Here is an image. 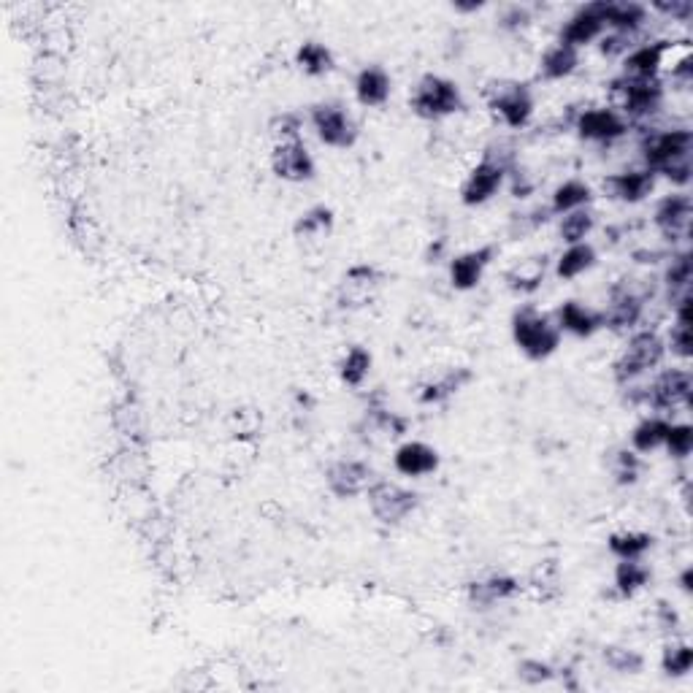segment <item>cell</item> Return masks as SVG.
I'll return each mask as SVG.
<instances>
[{
  "label": "cell",
  "mask_w": 693,
  "mask_h": 693,
  "mask_svg": "<svg viewBox=\"0 0 693 693\" xmlns=\"http://www.w3.org/2000/svg\"><path fill=\"white\" fill-rule=\"evenodd\" d=\"M615 87L620 90V114L629 120H650L664 109L666 87L658 79H650V82L620 79Z\"/></svg>",
  "instance_id": "11"
},
{
  "label": "cell",
  "mask_w": 693,
  "mask_h": 693,
  "mask_svg": "<svg viewBox=\"0 0 693 693\" xmlns=\"http://www.w3.org/2000/svg\"><path fill=\"white\" fill-rule=\"evenodd\" d=\"M309 122L315 128L317 139L331 149H350L358 141V122L352 120L350 111L339 103H317L309 111Z\"/></svg>",
  "instance_id": "9"
},
{
  "label": "cell",
  "mask_w": 693,
  "mask_h": 693,
  "mask_svg": "<svg viewBox=\"0 0 693 693\" xmlns=\"http://www.w3.org/2000/svg\"><path fill=\"white\" fill-rule=\"evenodd\" d=\"M604 30H607V25L601 19L599 0H596V3H588L583 9H577L572 17L566 19L564 25H561V33H558V41L569 44L574 49H583L588 44H593L596 38H601Z\"/></svg>",
  "instance_id": "19"
},
{
  "label": "cell",
  "mask_w": 693,
  "mask_h": 693,
  "mask_svg": "<svg viewBox=\"0 0 693 693\" xmlns=\"http://www.w3.org/2000/svg\"><path fill=\"white\" fill-rule=\"evenodd\" d=\"M693 133L688 128H669V130H650L639 141V155L645 168L653 174H661L664 168L691 160Z\"/></svg>",
  "instance_id": "5"
},
{
  "label": "cell",
  "mask_w": 693,
  "mask_h": 693,
  "mask_svg": "<svg viewBox=\"0 0 693 693\" xmlns=\"http://www.w3.org/2000/svg\"><path fill=\"white\" fill-rule=\"evenodd\" d=\"M374 482H377L374 466L358 458H342L325 469V485L336 499H355L361 493H369Z\"/></svg>",
  "instance_id": "12"
},
{
  "label": "cell",
  "mask_w": 693,
  "mask_h": 693,
  "mask_svg": "<svg viewBox=\"0 0 693 693\" xmlns=\"http://www.w3.org/2000/svg\"><path fill=\"white\" fill-rule=\"evenodd\" d=\"M407 431V417L396 415V412H390V409L385 407H369L361 423H358V436L369 444L396 442V439H401Z\"/></svg>",
  "instance_id": "21"
},
{
  "label": "cell",
  "mask_w": 693,
  "mask_h": 693,
  "mask_svg": "<svg viewBox=\"0 0 693 693\" xmlns=\"http://www.w3.org/2000/svg\"><path fill=\"white\" fill-rule=\"evenodd\" d=\"M296 65L306 76H325L331 74L336 60H333L331 49L320 44V41H304L296 49Z\"/></svg>",
  "instance_id": "37"
},
{
  "label": "cell",
  "mask_w": 693,
  "mask_h": 693,
  "mask_svg": "<svg viewBox=\"0 0 693 693\" xmlns=\"http://www.w3.org/2000/svg\"><path fill=\"white\" fill-rule=\"evenodd\" d=\"M555 325L558 331L577 336V339H591L593 333L604 328V317L591 306L580 304V301H564L555 312Z\"/></svg>",
  "instance_id": "23"
},
{
  "label": "cell",
  "mask_w": 693,
  "mask_h": 693,
  "mask_svg": "<svg viewBox=\"0 0 693 693\" xmlns=\"http://www.w3.org/2000/svg\"><path fill=\"white\" fill-rule=\"evenodd\" d=\"M355 98L366 109H379L390 101V93H393V79L382 68V65H366L355 76Z\"/></svg>",
  "instance_id": "25"
},
{
  "label": "cell",
  "mask_w": 693,
  "mask_h": 693,
  "mask_svg": "<svg viewBox=\"0 0 693 693\" xmlns=\"http://www.w3.org/2000/svg\"><path fill=\"white\" fill-rule=\"evenodd\" d=\"M612 477H615V482H618L620 488L637 485L639 477H642V458H639V453H634L629 447H623V450H618V453L612 455Z\"/></svg>",
  "instance_id": "42"
},
{
  "label": "cell",
  "mask_w": 693,
  "mask_h": 693,
  "mask_svg": "<svg viewBox=\"0 0 693 693\" xmlns=\"http://www.w3.org/2000/svg\"><path fill=\"white\" fill-rule=\"evenodd\" d=\"M664 290L669 306L685 293H691V252L688 250L669 255V266L664 271Z\"/></svg>",
  "instance_id": "34"
},
{
  "label": "cell",
  "mask_w": 693,
  "mask_h": 693,
  "mask_svg": "<svg viewBox=\"0 0 693 693\" xmlns=\"http://www.w3.org/2000/svg\"><path fill=\"white\" fill-rule=\"evenodd\" d=\"M601 55L604 57H618L629 55L631 52V36H623V33H610V36L601 38Z\"/></svg>",
  "instance_id": "49"
},
{
  "label": "cell",
  "mask_w": 693,
  "mask_h": 693,
  "mask_svg": "<svg viewBox=\"0 0 693 693\" xmlns=\"http://www.w3.org/2000/svg\"><path fill=\"white\" fill-rule=\"evenodd\" d=\"M599 11L604 25L612 33H623V36H637L647 22V6L634 3V0H599Z\"/></svg>",
  "instance_id": "22"
},
{
  "label": "cell",
  "mask_w": 693,
  "mask_h": 693,
  "mask_svg": "<svg viewBox=\"0 0 693 693\" xmlns=\"http://www.w3.org/2000/svg\"><path fill=\"white\" fill-rule=\"evenodd\" d=\"M653 9L661 11V14H666V17L672 19H691L693 14V3L691 0H672V3H664V0H658V3H653Z\"/></svg>",
  "instance_id": "50"
},
{
  "label": "cell",
  "mask_w": 693,
  "mask_h": 693,
  "mask_svg": "<svg viewBox=\"0 0 693 693\" xmlns=\"http://www.w3.org/2000/svg\"><path fill=\"white\" fill-rule=\"evenodd\" d=\"M693 664V650L688 642H666L664 653H661V672L666 677H685L691 672Z\"/></svg>",
  "instance_id": "41"
},
{
  "label": "cell",
  "mask_w": 693,
  "mask_h": 693,
  "mask_svg": "<svg viewBox=\"0 0 693 693\" xmlns=\"http://www.w3.org/2000/svg\"><path fill=\"white\" fill-rule=\"evenodd\" d=\"M601 190L607 198L618 204L637 206L647 201L656 190V174L650 168H631V171H618V174L604 176Z\"/></svg>",
  "instance_id": "14"
},
{
  "label": "cell",
  "mask_w": 693,
  "mask_h": 693,
  "mask_svg": "<svg viewBox=\"0 0 693 693\" xmlns=\"http://www.w3.org/2000/svg\"><path fill=\"white\" fill-rule=\"evenodd\" d=\"M596 228V214L585 206V209H574L569 214H561V222H558V236L564 244H580L593 233Z\"/></svg>",
  "instance_id": "38"
},
{
  "label": "cell",
  "mask_w": 693,
  "mask_h": 693,
  "mask_svg": "<svg viewBox=\"0 0 693 693\" xmlns=\"http://www.w3.org/2000/svg\"><path fill=\"white\" fill-rule=\"evenodd\" d=\"M672 47H675L672 41H647L642 47H634L629 55L623 57V79H631V82L658 79L664 57L669 55Z\"/></svg>",
  "instance_id": "18"
},
{
  "label": "cell",
  "mask_w": 693,
  "mask_h": 693,
  "mask_svg": "<svg viewBox=\"0 0 693 693\" xmlns=\"http://www.w3.org/2000/svg\"><path fill=\"white\" fill-rule=\"evenodd\" d=\"M593 201V187L583 179H564L561 185L555 187L553 195H550V214H569L574 209H585L591 206Z\"/></svg>",
  "instance_id": "32"
},
{
  "label": "cell",
  "mask_w": 693,
  "mask_h": 693,
  "mask_svg": "<svg viewBox=\"0 0 693 693\" xmlns=\"http://www.w3.org/2000/svg\"><path fill=\"white\" fill-rule=\"evenodd\" d=\"M531 25V9L523 3H512L499 14V28L504 30H523Z\"/></svg>",
  "instance_id": "48"
},
{
  "label": "cell",
  "mask_w": 693,
  "mask_h": 693,
  "mask_svg": "<svg viewBox=\"0 0 693 693\" xmlns=\"http://www.w3.org/2000/svg\"><path fill=\"white\" fill-rule=\"evenodd\" d=\"M650 577H653V572L642 558H626V561H618V566H615L612 585H615L620 599H634L637 593L645 591Z\"/></svg>",
  "instance_id": "29"
},
{
  "label": "cell",
  "mask_w": 693,
  "mask_h": 693,
  "mask_svg": "<svg viewBox=\"0 0 693 693\" xmlns=\"http://www.w3.org/2000/svg\"><path fill=\"white\" fill-rule=\"evenodd\" d=\"M666 358V342L658 331H634L629 336L626 347L612 363V377L618 385H634L639 377H645L653 369H658Z\"/></svg>",
  "instance_id": "2"
},
{
  "label": "cell",
  "mask_w": 693,
  "mask_h": 693,
  "mask_svg": "<svg viewBox=\"0 0 693 693\" xmlns=\"http://www.w3.org/2000/svg\"><path fill=\"white\" fill-rule=\"evenodd\" d=\"M656 545V536L647 531H618L607 539V550H610L618 561L626 558H645Z\"/></svg>",
  "instance_id": "36"
},
{
  "label": "cell",
  "mask_w": 693,
  "mask_h": 693,
  "mask_svg": "<svg viewBox=\"0 0 693 693\" xmlns=\"http://www.w3.org/2000/svg\"><path fill=\"white\" fill-rule=\"evenodd\" d=\"M333 209L331 206H312L306 209L304 214H298L296 225H293V233L298 239H312V236H325V233L333 231Z\"/></svg>",
  "instance_id": "39"
},
{
  "label": "cell",
  "mask_w": 693,
  "mask_h": 693,
  "mask_svg": "<svg viewBox=\"0 0 693 693\" xmlns=\"http://www.w3.org/2000/svg\"><path fill=\"white\" fill-rule=\"evenodd\" d=\"M382 279H385L382 277V271H379L377 266H369V263H358V266L347 268V274H344L342 279V290L347 293V304H352V301L363 304V301L369 298L371 290L382 285Z\"/></svg>",
  "instance_id": "33"
},
{
  "label": "cell",
  "mask_w": 693,
  "mask_h": 693,
  "mask_svg": "<svg viewBox=\"0 0 693 693\" xmlns=\"http://www.w3.org/2000/svg\"><path fill=\"white\" fill-rule=\"evenodd\" d=\"M520 683L526 685H545L555 680V666L542 661V658H526L518 664Z\"/></svg>",
  "instance_id": "44"
},
{
  "label": "cell",
  "mask_w": 693,
  "mask_h": 693,
  "mask_svg": "<svg viewBox=\"0 0 693 693\" xmlns=\"http://www.w3.org/2000/svg\"><path fill=\"white\" fill-rule=\"evenodd\" d=\"M496 252H499L496 244H482V247H474V250H466L461 252V255H455V258L450 260V268H447L450 285H453L458 293L474 290V287L482 282V277H485L490 263L496 260Z\"/></svg>",
  "instance_id": "17"
},
{
  "label": "cell",
  "mask_w": 693,
  "mask_h": 693,
  "mask_svg": "<svg viewBox=\"0 0 693 693\" xmlns=\"http://www.w3.org/2000/svg\"><path fill=\"white\" fill-rule=\"evenodd\" d=\"M409 109L415 111L420 120H444L463 111V93L458 82L439 74H426L412 90Z\"/></svg>",
  "instance_id": "3"
},
{
  "label": "cell",
  "mask_w": 693,
  "mask_h": 693,
  "mask_svg": "<svg viewBox=\"0 0 693 693\" xmlns=\"http://www.w3.org/2000/svg\"><path fill=\"white\" fill-rule=\"evenodd\" d=\"M271 130H274L277 141H298L301 130H304V117L298 111H282L271 122Z\"/></svg>",
  "instance_id": "46"
},
{
  "label": "cell",
  "mask_w": 693,
  "mask_h": 693,
  "mask_svg": "<svg viewBox=\"0 0 693 693\" xmlns=\"http://www.w3.org/2000/svg\"><path fill=\"white\" fill-rule=\"evenodd\" d=\"M371 366H374V355L366 350L363 344H355L344 352V358L339 361V379L347 388H361L363 382L369 379Z\"/></svg>",
  "instance_id": "35"
},
{
  "label": "cell",
  "mask_w": 693,
  "mask_h": 693,
  "mask_svg": "<svg viewBox=\"0 0 693 693\" xmlns=\"http://www.w3.org/2000/svg\"><path fill=\"white\" fill-rule=\"evenodd\" d=\"M512 342L528 361H547L561 347V331L553 317L539 312L536 306H520L512 315Z\"/></svg>",
  "instance_id": "1"
},
{
  "label": "cell",
  "mask_w": 693,
  "mask_h": 693,
  "mask_svg": "<svg viewBox=\"0 0 693 693\" xmlns=\"http://www.w3.org/2000/svg\"><path fill=\"white\" fill-rule=\"evenodd\" d=\"M369 509L371 515L382 523V526H398L404 523L409 515H415L420 507V493L404 488L398 482L377 480L369 488Z\"/></svg>",
  "instance_id": "8"
},
{
  "label": "cell",
  "mask_w": 693,
  "mask_h": 693,
  "mask_svg": "<svg viewBox=\"0 0 693 693\" xmlns=\"http://www.w3.org/2000/svg\"><path fill=\"white\" fill-rule=\"evenodd\" d=\"M669 426H672V420H666L664 415L642 417L631 431V450L639 455L661 450L666 442V434H669Z\"/></svg>",
  "instance_id": "31"
},
{
  "label": "cell",
  "mask_w": 693,
  "mask_h": 693,
  "mask_svg": "<svg viewBox=\"0 0 693 693\" xmlns=\"http://www.w3.org/2000/svg\"><path fill=\"white\" fill-rule=\"evenodd\" d=\"M664 447L666 453H669V458L685 461L693 450V428L688 426V423H672V426H669V434H666Z\"/></svg>",
  "instance_id": "43"
},
{
  "label": "cell",
  "mask_w": 693,
  "mask_h": 693,
  "mask_svg": "<svg viewBox=\"0 0 693 693\" xmlns=\"http://www.w3.org/2000/svg\"><path fill=\"white\" fill-rule=\"evenodd\" d=\"M520 593V583L509 574H490V577H482V580H474V583L466 585V596H469V604L472 607H493L499 601L515 599Z\"/></svg>",
  "instance_id": "24"
},
{
  "label": "cell",
  "mask_w": 693,
  "mask_h": 693,
  "mask_svg": "<svg viewBox=\"0 0 693 693\" xmlns=\"http://www.w3.org/2000/svg\"><path fill=\"white\" fill-rule=\"evenodd\" d=\"M658 620H661V626H664L666 631L677 629V615H675V610L666 604V601H661V604H658Z\"/></svg>",
  "instance_id": "52"
},
{
  "label": "cell",
  "mask_w": 693,
  "mask_h": 693,
  "mask_svg": "<svg viewBox=\"0 0 693 693\" xmlns=\"http://www.w3.org/2000/svg\"><path fill=\"white\" fill-rule=\"evenodd\" d=\"M677 583H680V588H683L685 593L693 591V566H685L683 572H680V577H677Z\"/></svg>",
  "instance_id": "53"
},
{
  "label": "cell",
  "mask_w": 693,
  "mask_h": 693,
  "mask_svg": "<svg viewBox=\"0 0 693 693\" xmlns=\"http://www.w3.org/2000/svg\"><path fill=\"white\" fill-rule=\"evenodd\" d=\"M574 130L588 144H615L623 136H629V120L618 109L593 106L574 117Z\"/></svg>",
  "instance_id": "10"
},
{
  "label": "cell",
  "mask_w": 693,
  "mask_h": 693,
  "mask_svg": "<svg viewBox=\"0 0 693 693\" xmlns=\"http://www.w3.org/2000/svg\"><path fill=\"white\" fill-rule=\"evenodd\" d=\"M474 379V371L469 369V366H458V369H450L444 371L442 377L431 379L428 385H423L420 388V404H426V407H434V404H444V401H450L453 396H458L469 382Z\"/></svg>",
  "instance_id": "26"
},
{
  "label": "cell",
  "mask_w": 693,
  "mask_h": 693,
  "mask_svg": "<svg viewBox=\"0 0 693 693\" xmlns=\"http://www.w3.org/2000/svg\"><path fill=\"white\" fill-rule=\"evenodd\" d=\"M666 352H672L680 361H691L693 355V336L691 325H672V331L664 339Z\"/></svg>",
  "instance_id": "45"
},
{
  "label": "cell",
  "mask_w": 693,
  "mask_h": 693,
  "mask_svg": "<svg viewBox=\"0 0 693 693\" xmlns=\"http://www.w3.org/2000/svg\"><path fill=\"white\" fill-rule=\"evenodd\" d=\"M596 247L588 244V241H580V244H566V250L558 255L555 260V277L564 279V282H572V279L588 274L593 266H596Z\"/></svg>",
  "instance_id": "28"
},
{
  "label": "cell",
  "mask_w": 693,
  "mask_h": 693,
  "mask_svg": "<svg viewBox=\"0 0 693 693\" xmlns=\"http://www.w3.org/2000/svg\"><path fill=\"white\" fill-rule=\"evenodd\" d=\"M547 274V258L545 255H536V258L520 260L518 266H512L507 271V287L512 293H520V296H531L536 293L542 282H545Z\"/></svg>",
  "instance_id": "30"
},
{
  "label": "cell",
  "mask_w": 693,
  "mask_h": 693,
  "mask_svg": "<svg viewBox=\"0 0 693 693\" xmlns=\"http://www.w3.org/2000/svg\"><path fill=\"white\" fill-rule=\"evenodd\" d=\"M639 393V401L656 412H675L680 407H691L693 377L688 369H664L650 379V385Z\"/></svg>",
  "instance_id": "6"
},
{
  "label": "cell",
  "mask_w": 693,
  "mask_h": 693,
  "mask_svg": "<svg viewBox=\"0 0 693 693\" xmlns=\"http://www.w3.org/2000/svg\"><path fill=\"white\" fill-rule=\"evenodd\" d=\"M482 6H485L482 0H469V3H461V0H458V3H455L453 9H455V11H480Z\"/></svg>",
  "instance_id": "54"
},
{
  "label": "cell",
  "mask_w": 693,
  "mask_h": 693,
  "mask_svg": "<svg viewBox=\"0 0 693 693\" xmlns=\"http://www.w3.org/2000/svg\"><path fill=\"white\" fill-rule=\"evenodd\" d=\"M509 171H512V155H496L493 149H488L485 158L463 179L461 204L469 206V209L488 204L490 198L504 187Z\"/></svg>",
  "instance_id": "4"
},
{
  "label": "cell",
  "mask_w": 693,
  "mask_h": 693,
  "mask_svg": "<svg viewBox=\"0 0 693 693\" xmlns=\"http://www.w3.org/2000/svg\"><path fill=\"white\" fill-rule=\"evenodd\" d=\"M601 317H604V328H610L612 333L637 331V325L645 317V296H639L629 285L612 287L610 304L601 312Z\"/></svg>",
  "instance_id": "15"
},
{
  "label": "cell",
  "mask_w": 693,
  "mask_h": 693,
  "mask_svg": "<svg viewBox=\"0 0 693 693\" xmlns=\"http://www.w3.org/2000/svg\"><path fill=\"white\" fill-rule=\"evenodd\" d=\"M672 82L680 84V90H688L693 82V57L691 52H685L680 60H677V65H672Z\"/></svg>",
  "instance_id": "51"
},
{
  "label": "cell",
  "mask_w": 693,
  "mask_h": 693,
  "mask_svg": "<svg viewBox=\"0 0 693 693\" xmlns=\"http://www.w3.org/2000/svg\"><path fill=\"white\" fill-rule=\"evenodd\" d=\"M580 68V49L569 47V44H561L555 41L542 52L539 57V76L545 82H561V79H569Z\"/></svg>",
  "instance_id": "27"
},
{
  "label": "cell",
  "mask_w": 693,
  "mask_h": 693,
  "mask_svg": "<svg viewBox=\"0 0 693 693\" xmlns=\"http://www.w3.org/2000/svg\"><path fill=\"white\" fill-rule=\"evenodd\" d=\"M271 171H274V176L282 179V182L304 185V182H312V179H315L317 163L301 139L277 141V147L271 152Z\"/></svg>",
  "instance_id": "13"
},
{
  "label": "cell",
  "mask_w": 693,
  "mask_h": 693,
  "mask_svg": "<svg viewBox=\"0 0 693 693\" xmlns=\"http://www.w3.org/2000/svg\"><path fill=\"white\" fill-rule=\"evenodd\" d=\"M550 220V209H531V212H523V214H512V233L515 236H520V233H531L536 231V228H542L545 222Z\"/></svg>",
  "instance_id": "47"
},
{
  "label": "cell",
  "mask_w": 693,
  "mask_h": 693,
  "mask_svg": "<svg viewBox=\"0 0 693 693\" xmlns=\"http://www.w3.org/2000/svg\"><path fill=\"white\" fill-rule=\"evenodd\" d=\"M393 469L404 477H412V480H420V477H428L439 469V453L431 444L420 442V439H407L396 447L393 453Z\"/></svg>",
  "instance_id": "20"
},
{
  "label": "cell",
  "mask_w": 693,
  "mask_h": 693,
  "mask_svg": "<svg viewBox=\"0 0 693 693\" xmlns=\"http://www.w3.org/2000/svg\"><path fill=\"white\" fill-rule=\"evenodd\" d=\"M691 214H693L691 195L685 193V190H680V193H669L656 204L653 225H656L658 233H661L666 241L688 239V231H691Z\"/></svg>",
  "instance_id": "16"
},
{
  "label": "cell",
  "mask_w": 693,
  "mask_h": 693,
  "mask_svg": "<svg viewBox=\"0 0 693 693\" xmlns=\"http://www.w3.org/2000/svg\"><path fill=\"white\" fill-rule=\"evenodd\" d=\"M601 658L618 675H639L645 669V656L639 650H634V647L607 645L601 650Z\"/></svg>",
  "instance_id": "40"
},
{
  "label": "cell",
  "mask_w": 693,
  "mask_h": 693,
  "mask_svg": "<svg viewBox=\"0 0 693 693\" xmlns=\"http://www.w3.org/2000/svg\"><path fill=\"white\" fill-rule=\"evenodd\" d=\"M488 109L507 125L509 130L528 128V122L534 120V93L531 87L523 82H501L493 84L488 95Z\"/></svg>",
  "instance_id": "7"
}]
</instances>
